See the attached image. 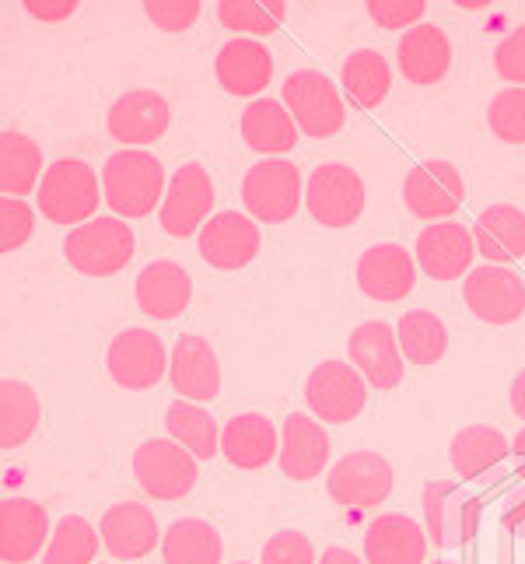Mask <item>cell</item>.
<instances>
[{
	"label": "cell",
	"mask_w": 525,
	"mask_h": 564,
	"mask_svg": "<svg viewBox=\"0 0 525 564\" xmlns=\"http://www.w3.org/2000/svg\"><path fill=\"white\" fill-rule=\"evenodd\" d=\"M102 193L116 218H147L154 207L165 204V165L147 148H123L106 159Z\"/></svg>",
	"instance_id": "1"
},
{
	"label": "cell",
	"mask_w": 525,
	"mask_h": 564,
	"mask_svg": "<svg viewBox=\"0 0 525 564\" xmlns=\"http://www.w3.org/2000/svg\"><path fill=\"white\" fill-rule=\"evenodd\" d=\"M305 406L326 424H350L368 406V382L347 361H319L305 379Z\"/></svg>",
	"instance_id": "8"
},
{
	"label": "cell",
	"mask_w": 525,
	"mask_h": 564,
	"mask_svg": "<svg viewBox=\"0 0 525 564\" xmlns=\"http://www.w3.org/2000/svg\"><path fill=\"white\" fill-rule=\"evenodd\" d=\"M427 4L424 0H368V18L385 32H411L424 22Z\"/></svg>",
	"instance_id": "42"
},
{
	"label": "cell",
	"mask_w": 525,
	"mask_h": 564,
	"mask_svg": "<svg viewBox=\"0 0 525 564\" xmlns=\"http://www.w3.org/2000/svg\"><path fill=\"white\" fill-rule=\"evenodd\" d=\"M488 127L504 144H525V88H501L488 106Z\"/></svg>",
	"instance_id": "40"
},
{
	"label": "cell",
	"mask_w": 525,
	"mask_h": 564,
	"mask_svg": "<svg viewBox=\"0 0 525 564\" xmlns=\"http://www.w3.org/2000/svg\"><path fill=\"white\" fill-rule=\"evenodd\" d=\"M281 474L287 480H316L329 466V438L319 417L313 414H287L281 427Z\"/></svg>",
	"instance_id": "25"
},
{
	"label": "cell",
	"mask_w": 525,
	"mask_h": 564,
	"mask_svg": "<svg viewBox=\"0 0 525 564\" xmlns=\"http://www.w3.org/2000/svg\"><path fill=\"white\" fill-rule=\"evenodd\" d=\"M64 257L77 274L112 278L133 260V231L116 214L91 218L88 225L70 228V236L64 242Z\"/></svg>",
	"instance_id": "3"
},
{
	"label": "cell",
	"mask_w": 525,
	"mask_h": 564,
	"mask_svg": "<svg viewBox=\"0 0 525 564\" xmlns=\"http://www.w3.org/2000/svg\"><path fill=\"white\" fill-rule=\"evenodd\" d=\"M287 112L308 138H333L347 123V106L340 88L329 82L322 70L302 67L284 77V99Z\"/></svg>",
	"instance_id": "5"
},
{
	"label": "cell",
	"mask_w": 525,
	"mask_h": 564,
	"mask_svg": "<svg viewBox=\"0 0 525 564\" xmlns=\"http://www.w3.org/2000/svg\"><path fill=\"white\" fill-rule=\"evenodd\" d=\"M368 204V186L343 162H326L305 180V207L322 228H350Z\"/></svg>",
	"instance_id": "7"
},
{
	"label": "cell",
	"mask_w": 525,
	"mask_h": 564,
	"mask_svg": "<svg viewBox=\"0 0 525 564\" xmlns=\"http://www.w3.org/2000/svg\"><path fill=\"white\" fill-rule=\"evenodd\" d=\"M414 260L424 270V278L431 281H459L473 270L477 260V239H473V228L462 225V221H438V225H427L420 236H417V249H414Z\"/></svg>",
	"instance_id": "15"
},
{
	"label": "cell",
	"mask_w": 525,
	"mask_h": 564,
	"mask_svg": "<svg viewBox=\"0 0 525 564\" xmlns=\"http://www.w3.org/2000/svg\"><path fill=\"white\" fill-rule=\"evenodd\" d=\"M50 516L32 498H4L0 505V557L4 564H29L50 547Z\"/></svg>",
	"instance_id": "23"
},
{
	"label": "cell",
	"mask_w": 525,
	"mask_h": 564,
	"mask_svg": "<svg viewBox=\"0 0 525 564\" xmlns=\"http://www.w3.org/2000/svg\"><path fill=\"white\" fill-rule=\"evenodd\" d=\"M43 176H46L43 148H39L22 130L0 133V193L22 200L32 189H39Z\"/></svg>",
	"instance_id": "31"
},
{
	"label": "cell",
	"mask_w": 525,
	"mask_h": 564,
	"mask_svg": "<svg viewBox=\"0 0 525 564\" xmlns=\"http://www.w3.org/2000/svg\"><path fill=\"white\" fill-rule=\"evenodd\" d=\"M494 70L508 82L512 88H525V25L512 29L508 35L494 46Z\"/></svg>",
	"instance_id": "45"
},
{
	"label": "cell",
	"mask_w": 525,
	"mask_h": 564,
	"mask_svg": "<svg viewBox=\"0 0 525 564\" xmlns=\"http://www.w3.org/2000/svg\"><path fill=\"white\" fill-rule=\"evenodd\" d=\"M25 11L32 18H39V22H64V18H70L77 11L74 0H29Z\"/></svg>",
	"instance_id": "46"
},
{
	"label": "cell",
	"mask_w": 525,
	"mask_h": 564,
	"mask_svg": "<svg viewBox=\"0 0 525 564\" xmlns=\"http://www.w3.org/2000/svg\"><path fill=\"white\" fill-rule=\"evenodd\" d=\"M347 355L372 389L389 393V389H396L403 382V372H406L403 361L406 358H403L396 329L389 323H379V319L361 323L347 340Z\"/></svg>",
	"instance_id": "16"
},
{
	"label": "cell",
	"mask_w": 525,
	"mask_h": 564,
	"mask_svg": "<svg viewBox=\"0 0 525 564\" xmlns=\"http://www.w3.org/2000/svg\"><path fill=\"white\" fill-rule=\"evenodd\" d=\"M214 180L200 162H186L172 172L162 204V228L172 239H189L214 218Z\"/></svg>",
	"instance_id": "13"
},
{
	"label": "cell",
	"mask_w": 525,
	"mask_h": 564,
	"mask_svg": "<svg viewBox=\"0 0 525 564\" xmlns=\"http://www.w3.org/2000/svg\"><path fill=\"white\" fill-rule=\"evenodd\" d=\"M462 200H466V183H462V172L452 162L431 159L406 172L403 204L414 218L431 221V225L452 221V214L462 207Z\"/></svg>",
	"instance_id": "12"
},
{
	"label": "cell",
	"mask_w": 525,
	"mask_h": 564,
	"mask_svg": "<svg viewBox=\"0 0 525 564\" xmlns=\"http://www.w3.org/2000/svg\"><path fill=\"white\" fill-rule=\"evenodd\" d=\"M501 522H504V530H512V533H522V536H525V495H522L518 501H512V509H504Z\"/></svg>",
	"instance_id": "47"
},
{
	"label": "cell",
	"mask_w": 525,
	"mask_h": 564,
	"mask_svg": "<svg viewBox=\"0 0 525 564\" xmlns=\"http://www.w3.org/2000/svg\"><path fill=\"white\" fill-rule=\"evenodd\" d=\"M172 123V106L165 102V95L151 91V88H133L120 95L106 116V127L112 133L116 144H154L168 130Z\"/></svg>",
	"instance_id": "19"
},
{
	"label": "cell",
	"mask_w": 525,
	"mask_h": 564,
	"mask_svg": "<svg viewBox=\"0 0 525 564\" xmlns=\"http://www.w3.org/2000/svg\"><path fill=\"white\" fill-rule=\"evenodd\" d=\"M319 564H368V561H361L354 551H347V547H326L319 554Z\"/></svg>",
	"instance_id": "49"
},
{
	"label": "cell",
	"mask_w": 525,
	"mask_h": 564,
	"mask_svg": "<svg viewBox=\"0 0 525 564\" xmlns=\"http://www.w3.org/2000/svg\"><path fill=\"white\" fill-rule=\"evenodd\" d=\"M99 536H102V547L116 561L147 557L162 543L158 519H154V512L144 501H120V505H112V509H106L99 522Z\"/></svg>",
	"instance_id": "24"
},
{
	"label": "cell",
	"mask_w": 525,
	"mask_h": 564,
	"mask_svg": "<svg viewBox=\"0 0 525 564\" xmlns=\"http://www.w3.org/2000/svg\"><path fill=\"white\" fill-rule=\"evenodd\" d=\"M452 61H456L452 39L441 25L420 22L411 32L400 35L396 64H400V74L406 77V82L417 85V88H431V85L445 82L452 70Z\"/></svg>",
	"instance_id": "20"
},
{
	"label": "cell",
	"mask_w": 525,
	"mask_h": 564,
	"mask_svg": "<svg viewBox=\"0 0 525 564\" xmlns=\"http://www.w3.org/2000/svg\"><path fill=\"white\" fill-rule=\"evenodd\" d=\"M427 564H459V561H449V557H438V561H427Z\"/></svg>",
	"instance_id": "52"
},
{
	"label": "cell",
	"mask_w": 525,
	"mask_h": 564,
	"mask_svg": "<svg viewBox=\"0 0 525 564\" xmlns=\"http://www.w3.org/2000/svg\"><path fill=\"white\" fill-rule=\"evenodd\" d=\"M144 14L162 32L179 35V32H189L193 25L200 22L204 4H197V0H172V4H168V0H151V4H144Z\"/></svg>",
	"instance_id": "44"
},
{
	"label": "cell",
	"mask_w": 525,
	"mask_h": 564,
	"mask_svg": "<svg viewBox=\"0 0 525 564\" xmlns=\"http://www.w3.org/2000/svg\"><path fill=\"white\" fill-rule=\"evenodd\" d=\"M396 337L403 347V358L417 368H431L449 351V329L431 313V308H411L400 316Z\"/></svg>",
	"instance_id": "37"
},
{
	"label": "cell",
	"mask_w": 525,
	"mask_h": 564,
	"mask_svg": "<svg viewBox=\"0 0 525 564\" xmlns=\"http://www.w3.org/2000/svg\"><path fill=\"white\" fill-rule=\"evenodd\" d=\"M168 351L154 329L130 326L109 344L106 368L116 386L123 389H151L168 376Z\"/></svg>",
	"instance_id": "14"
},
{
	"label": "cell",
	"mask_w": 525,
	"mask_h": 564,
	"mask_svg": "<svg viewBox=\"0 0 525 564\" xmlns=\"http://www.w3.org/2000/svg\"><path fill=\"white\" fill-rule=\"evenodd\" d=\"M512 453L508 438L491 424H466L452 435L449 445V463L462 480H477L483 474H491L494 466Z\"/></svg>",
	"instance_id": "32"
},
{
	"label": "cell",
	"mask_w": 525,
	"mask_h": 564,
	"mask_svg": "<svg viewBox=\"0 0 525 564\" xmlns=\"http://www.w3.org/2000/svg\"><path fill=\"white\" fill-rule=\"evenodd\" d=\"M340 85L358 109H375L393 88V67L379 50H354L340 67Z\"/></svg>",
	"instance_id": "34"
},
{
	"label": "cell",
	"mask_w": 525,
	"mask_h": 564,
	"mask_svg": "<svg viewBox=\"0 0 525 564\" xmlns=\"http://www.w3.org/2000/svg\"><path fill=\"white\" fill-rule=\"evenodd\" d=\"M168 379L172 389L189 403H210L221 393V365L207 337L200 334H183L172 344V361H168Z\"/></svg>",
	"instance_id": "22"
},
{
	"label": "cell",
	"mask_w": 525,
	"mask_h": 564,
	"mask_svg": "<svg viewBox=\"0 0 525 564\" xmlns=\"http://www.w3.org/2000/svg\"><path fill=\"white\" fill-rule=\"evenodd\" d=\"M420 509L427 540L438 551L470 543L480 530V501L462 495L452 480H427L420 491Z\"/></svg>",
	"instance_id": "11"
},
{
	"label": "cell",
	"mask_w": 525,
	"mask_h": 564,
	"mask_svg": "<svg viewBox=\"0 0 525 564\" xmlns=\"http://www.w3.org/2000/svg\"><path fill=\"white\" fill-rule=\"evenodd\" d=\"M508 400H512V411L525 421V368L512 379V386H508Z\"/></svg>",
	"instance_id": "48"
},
{
	"label": "cell",
	"mask_w": 525,
	"mask_h": 564,
	"mask_svg": "<svg viewBox=\"0 0 525 564\" xmlns=\"http://www.w3.org/2000/svg\"><path fill=\"white\" fill-rule=\"evenodd\" d=\"M165 564H221L225 543L221 533L204 519H175L162 533Z\"/></svg>",
	"instance_id": "35"
},
{
	"label": "cell",
	"mask_w": 525,
	"mask_h": 564,
	"mask_svg": "<svg viewBox=\"0 0 525 564\" xmlns=\"http://www.w3.org/2000/svg\"><path fill=\"white\" fill-rule=\"evenodd\" d=\"M281 453V432L266 414H236L221 432V456L239 470H263Z\"/></svg>",
	"instance_id": "28"
},
{
	"label": "cell",
	"mask_w": 525,
	"mask_h": 564,
	"mask_svg": "<svg viewBox=\"0 0 525 564\" xmlns=\"http://www.w3.org/2000/svg\"><path fill=\"white\" fill-rule=\"evenodd\" d=\"M242 204L249 218L281 225L295 218L298 207L305 204V180L302 169L287 159H266L256 162L242 180Z\"/></svg>",
	"instance_id": "4"
},
{
	"label": "cell",
	"mask_w": 525,
	"mask_h": 564,
	"mask_svg": "<svg viewBox=\"0 0 525 564\" xmlns=\"http://www.w3.org/2000/svg\"><path fill=\"white\" fill-rule=\"evenodd\" d=\"M99 547H102L99 530L81 516H67L53 527L43 564H95Z\"/></svg>",
	"instance_id": "38"
},
{
	"label": "cell",
	"mask_w": 525,
	"mask_h": 564,
	"mask_svg": "<svg viewBox=\"0 0 525 564\" xmlns=\"http://www.w3.org/2000/svg\"><path fill=\"white\" fill-rule=\"evenodd\" d=\"M263 564H319V554L313 547V540L298 530H281L266 540L263 547Z\"/></svg>",
	"instance_id": "43"
},
{
	"label": "cell",
	"mask_w": 525,
	"mask_h": 564,
	"mask_svg": "<svg viewBox=\"0 0 525 564\" xmlns=\"http://www.w3.org/2000/svg\"><path fill=\"white\" fill-rule=\"evenodd\" d=\"M368 564H427L431 540L417 519L403 512H385L368 522L361 536Z\"/></svg>",
	"instance_id": "21"
},
{
	"label": "cell",
	"mask_w": 525,
	"mask_h": 564,
	"mask_svg": "<svg viewBox=\"0 0 525 564\" xmlns=\"http://www.w3.org/2000/svg\"><path fill=\"white\" fill-rule=\"evenodd\" d=\"M43 421V403L39 393L22 379L0 382V449L14 453L18 445H25Z\"/></svg>",
	"instance_id": "33"
},
{
	"label": "cell",
	"mask_w": 525,
	"mask_h": 564,
	"mask_svg": "<svg viewBox=\"0 0 525 564\" xmlns=\"http://www.w3.org/2000/svg\"><path fill=\"white\" fill-rule=\"evenodd\" d=\"M214 74L225 91L231 95H245V99H256L260 91L270 88L274 82V56L260 43V39H228L221 46L218 61H214Z\"/></svg>",
	"instance_id": "26"
},
{
	"label": "cell",
	"mask_w": 525,
	"mask_h": 564,
	"mask_svg": "<svg viewBox=\"0 0 525 564\" xmlns=\"http://www.w3.org/2000/svg\"><path fill=\"white\" fill-rule=\"evenodd\" d=\"M133 295H138L144 316L168 323L186 313L193 299V278L175 260H154L133 281Z\"/></svg>",
	"instance_id": "27"
},
{
	"label": "cell",
	"mask_w": 525,
	"mask_h": 564,
	"mask_svg": "<svg viewBox=\"0 0 525 564\" xmlns=\"http://www.w3.org/2000/svg\"><path fill=\"white\" fill-rule=\"evenodd\" d=\"M200 459L172 438H147L133 453V480L141 491L158 501L186 498L200 480Z\"/></svg>",
	"instance_id": "6"
},
{
	"label": "cell",
	"mask_w": 525,
	"mask_h": 564,
	"mask_svg": "<svg viewBox=\"0 0 525 564\" xmlns=\"http://www.w3.org/2000/svg\"><path fill=\"white\" fill-rule=\"evenodd\" d=\"M358 288L375 302H403L417 288V260L400 242H375L358 257Z\"/></svg>",
	"instance_id": "17"
},
{
	"label": "cell",
	"mask_w": 525,
	"mask_h": 564,
	"mask_svg": "<svg viewBox=\"0 0 525 564\" xmlns=\"http://www.w3.org/2000/svg\"><path fill=\"white\" fill-rule=\"evenodd\" d=\"M298 123L277 99H252L242 109V138L252 151L266 154V159H284V154L298 144Z\"/></svg>",
	"instance_id": "29"
},
{
	"label": "cell",
	"mask_w": 525,
	"mask_h": 564,
	"mask_svg": "<svg viewBox=\"0 0 525 564\" xmlns=\"http://www.w3.org/2000/svg\"><path fill=\"white\" fill-rule=\"evenodd\" d=\"M35 231V214L25 200L18 197H4L0 200V249L8 252H18Z\"/></svg>",
	"instance_id": "41"
},
{
	"label": "cell",
	"mask_w": 525,
	"mask_h": 564,
	"mask_svg": "<svg viewBox=\"0 0 525 564\" xmlns=\"http://www.w3.org/2000/svg\"><path fill=\"white\" fill-rule=\"evenodd\" d=\"M459 8H466V11H477V8H488V0H459Z\"/></svg>",
	"instance_id": "51"
},
{
	"label": "cell",
	"mask_w": 525,
	"mask_h": 564,
	"mask_svg": "<svg viewBox=\"0 0 525 564\" xmlns=\"http://www.w3.org/2000/svg\"><path fill=\"white\" fill-rule=\"evenodd\" d=\"M477 252L483 260L508 267L512 260L525 257V210L512 204H491L477 214L473 225Z\"/></svg>",
	"instance_id": "30"
},
{
	"label": "cell",
	"mask_w": 525,
	"mask_h": 564,
	"mask_svg": "<svg viewBox=\"0 0 525 564\" xmlns=\"http://www.w3.org/2000/svg\"><path fill=\"white\" fill-rule=\"evenodd\" d=\"M239 564H245V561H239Z\"/></svg>",
	"instance_id": "53"
},
{
	"label": "cell",
	"mask_w": 525,
	"mask_h": 564,
	"mask_svg": "<svg viewBox=\"0 0 525 564\" xmlns=\"http://www.w3.org/2000/svg\"><path fill=\"white\" fill-rule=\"evenodd\" d=\"M393 488H396L393 466H389L385 456L368 453V449L340 456V463L329 466V474H326L329 498H333L340 509H354V512L379 509V505L393 495Z\"/></svg>",
	"instance_id": "9"
},
{
	"label": "cell",
	"mask_w": 525,
	"mask_h": 564,
	"mask_svg": "<svg viewBox=\"0 0 525 564\" xmlns=\"http://www.w3.org/2000/svg\"><path fill=\"white\" fill-rule=\"evenodd\" d=\"M287 18V4L281 0H266V4H245V0H225L218 4V22L228 32H242L245 39L274 35Z\"/></svg>",
	"instance_id": "39"
},
{
	"label": "cell",
	"mask_w": 525,
	"mask_h": 564,
	"mask_svg": "<svg viewBox=\"0 0 525 564\" xmlns=\"http://www.w3.org/2000/svg\"><path fill=\"white\" fill-rule=\"evenodd\" d=\"M102 200V176L81 159H56L35 189V207L53 225H88Z\"/></svg>",
	"instance_id": "2"
},
{
	"label": "cell",
	"mask_w": 525,
	"mask_h": 564,
	"mask_svg": "<svg viewBox=\"0 0 525 564\" xmlns=\"http://www.w3.org/2000/svg\"><path fill=\"white\" fill-rule=\"evenodd\" d=\"M466 308L488 326H512L525 316V281L512 267L483 263L462 278Z\"/></svg>",
	"instance_id": "10"
},
{
	"label": "cell",
	"mask_w": 525,
	"mask_h": 564,
	"mask_svg": "<svg viewBox=\"0 0 525 564\" xmlns=\"http://www.w3.org/2000/svg\"><path fill=\"white\" fill-rule=\"evenodd\" d=\"M260 228L256 218L242 210H221L200 231V257L214 270H242L260 257Z\"/></svg>",
	"instance_id": "18"
},
{
	"label": "cell",
	"mask_w": 525,
	"mask_h": 564,
	"mask_svg": "<svg viewBox=\"0 0 525 564\" xmlns=\"http://www.w3.org/2000/svg\"><path fill=\"white\" fill-rule=\"evenodd\" d=\"M512 453H515L518 459H525V427H522V432L512 438Z\"/></svg>",
	"instance_id": "50"
},
{
	"label": "cell",
	"mask_w": 525,
	"mask_h": 564,
	"mask_svg": "<svg viewBox=\"0 0 525 564\" xmlns=\"http://www.w3.org/2000/svg\"><path fill=\"white\" fill-rule=\"evenodd\" d=\"M165 432L172 442H179L183 449H189L200 463L214 459L221 453V432L218 421H214L204 403H189V400H175L165 411Z\"/></svg>",
	"instance_id": "36"
}]
</instances>
